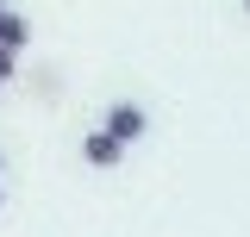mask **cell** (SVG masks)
Returning <instances> with one entry per match:
<instances>
[{
	"label": "cell",
	"mask_w": 250,
	"mask_h": 237,
	"mask_svg": "<svg viewBox=\"0 0 250 237\" xmlns=\"http://www.w3.org/2000/svg\"><path fill=\"white\" fill-rule=\"evenodd\" d=\"M82 156H88L94 169H113V162L125 156V144L113 138V131H106V125H100V131H88V138H82Z\"/></svg>",
	"instance_id": "obj_2"
},
{
	"label": "cell",
	"mask_w": 250,
	"mask_h": 237,
	"mask_svg": "<svg viewBox=\"0 0 250 237\" xmlns=\"http://www.w3.org/2000/svg\"><path fill=\"white\" fill-rule=\"evenodd\" d=\"M25 38H31V25L19 13H0V50H25Z\"/></svg>",
	"instance_id": "obj_3"
},
{
	"label": "cell",
	"mask_w": 250,
	"mask_h": 237,
	"mask_svg": "<svg viewBox=\"0 0 250 237\" xmlns=\"http://www.w3.org/2000/svg\"><path fill=\"white\" fill-rule=\"evenodd\" d=\"M13 69H19V50H0V88L13 81Z\"/></svg>",
	"instance_id": "obj_4"
},
{
	"label": "cell",
	"mask_w": 250,
	"mask_h": 237,
	"mask_svg": "<svg viewBox=\"0 0 250 237\" xmlns=\"http://www.w3.org/2000/svg\"><path fill=\"white\" fill-rule=\"evenodd\" d=\"M244 6H250V0H244Z\"/></svg>",
	"instance_id": "obj_6"
},
{
	"label": "cell",
	"mask_w": 250,
	"mask_h": 237,
	"mask_svg": "<svg viewBox=\"0 0 250 237\" xmlns=\"http://www.w3.org/2000/svg\"><path fill=\"white\" fill-rule=\"evenodd\" d=\"M0 13H6V0H0Z\"/></svg>",
	"instance_id": "obj_5"
},
{
	"label": "cell",
	"mask_w": 250,
	"mask_h": 237,
	"mask_svg": "<svg viewBox=\"0 0 250 237\" xmlns=\"http://www.w3.org/2000/svg\"><path fill=\"white\" fill-rule=\"evenodd\" d=\"M106 131H113V138H119L125 150H131L138 138H144V106H131V100H119V106L106 113Z\"/></svg>",
	"instance_id": "obj_1"
}]
</instances>
